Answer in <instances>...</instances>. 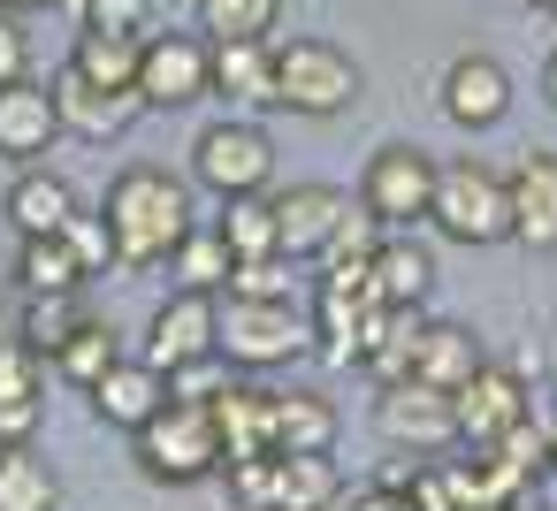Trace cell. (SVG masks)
Here are the masks:
<instances>
[{
	"mask_svg": "<svg viewBox=\"0 0 557 511\" xmlns=\"http://www.w3.org/2000/svg\"><path fill=\"white\" fill-rule=\"evenodd\" d=\"M0 511H62V481L32 443H0Z\"/></svg>",
	"mask_w": 557,
	"mask_h": 511,
	"instance_id": "cell-26",
	"label": "cell"
},
{
	"mask_svg": "<svg viewBox=\"0 0 557 511\" xmlns=\"http://www.w3.org/2000/svg\"><path fill=\"white\" fill-rule=\"evenodd\" d=\"M138 54H146V39L85 24V32H77V47H70V70H85V77H92V85H108V92H138Z\"/></svg>",
	"mask_w": 557,
	"mask_h": 511,
	"instance_id": "cell-25",
	"label": "cell"
},
{
	"mask_svg": "<svg viewBox=\"0 0 557 511\" xmlns=\"http://www.w3.org/2000/svg\"><path fill=\"white\" fill-rule=\"evenodd\" d=\"M70 214H77V191H70L54 169H24V176L9 184V222H16V237H62Z\"/></svg>",
	"mask_w": 557,
	"mask_h": 511,
	"instance_id": "cell-20",
	"label": "cell"
},
{
	"mask_svg": "<svg viewBox=\"0 0 557 511\" xmlns=\"http://www.w3.org/2000/svg\"><path fill=\"white\" fill-rule=\"evenodd\" d=\"M85 397H92V412H100L108 427L138 435V427H146V420L169 404V374H161L153 359H115V366H108V374H100Z\"/></svg>",
	"mask_w": 557,
	"mask_h": 511,
	"instance_id": "cell-15",
	"label": "cell"
},
{
	"mask_svg": "<svg viewBox=\"0 0 557 511\" xmlns=\"http://www.w3.org/2000/svg\"><path fill=\"white\" fill-rule=\"evenodd\" d=\"M214 351H222V298L214 290H176L146 328V359L161 374H176L191 359H214Z\"/></svg>",
	"mask_w": 557,
	"mask_h": 511,
	"instance_id": "cell-10",
	"label": "cell"
},
{
	"mask_svg": "<svg viewBox=\"0 0 557 511\" xmlns=\"http://www.w3.org/2000/svg\"><path fill=\"white\" fill-rule=\"evenodd\" d=\"M222 237H230V252L237 260H260V252H283V237H275V199L268 191H245V199H222V222H214Z\"/></svg>",
	"mask_w": 557,
	"mask_h": 511,
	"instance_id": "cell-30",
	"label": "cell"
},
{
	"mask_svg": "<svg viewBox=\"0 0 557 511\" xmlns=\"http://www.w3.org/2000/svg\"><path fill=\"white\" fill-rule=\"evenodd\" d=\"M298 351H313V313L298 298H222V359L245 374L290 366Z\"/></svg>",
	"mask_w": 557,
	"mask_h": 511,
	"instance_id": "cell-3",
	"label": "cell"
},
{
	"mask_svg": "<svg viewBox=\"0 0 557 511\" xmlns=\"http://www.w3.org/2000/svg\"><path fill=\"white\" fill-rule=\"evenodd\" d=\"M351 511H420V503H412L405 488H389V481H382V488H367V496H359Z\"/></svg>",
	"mask_w": 557,
	"mask_h": 511,
	"instance_id": "cell-40",
	"label": "cell"
},
{
	"mask_svg": "<svg viewBox=\"0 0 557 511\" xmlns=\"http://www.w3.org/2000/svg\"><path fill=\"white\" fill-rule=\"evenodd\" d=\"M70 252H77V267L85 275H108L115 267V237H108V214H70Z\"/></svg>",
	"mask_w": 557,
	"mask_h": 511,
	"instance_id": "cell-37",
	"label": "cell"
},
{
	"mask_svg": "<svg viewBox=\"0 0 557 511\" xmlns=\"http://www.w3.org/2000/svg\"><path fill=\"white\" fill-rule=\"evenodd\" d=\"M527 420V389H519V374L511 366H488L481 359V374L458 389V443H496L504 427H519Z\"/></svg>",
	"mask_w": 557,
	"mask_h": 511,
	"instance_id": "cell-16",
	"label": "cell"
},
{
	"mask_svg": "<svg viewBox=\"0 0 557 511\" xmlns=\"http://www.w3.org/2000/svg\"><path fill=\"white\" fill-rule=\"evenodd\" d=\"M0 9H9V0H0Z\"/></svg>",
	"mask_w": 557,
	"mask_h": 511,
	"instance_id": "cell-48",
	"label": "cell"
},
{
	"mask_svg": "<svg viewBox=\"0 0 557 511\" xmlns=\"http://www.w3.org/2000/svg\"><path fill=\"white\" fill-rule=\"evenodd\" d=\"M443 115L458 123V130H488V123H504L511 115V77H504V62L496 54H458L450 70H443Z\"/></svg>",
	"mask_w": 557,
	"mask_h": 511,
	"instance_id": "cell-11",
	"label": "cell"
},
{
	"mask_svg": "<svg viewBox=\"0 0 557 511\" xmlns=\"http://www.w3.org/2000/svg\"><path fill=\"white\" fill-rule=\"evenodd\" d=\"M382 237H389V229H382V214H367V207H351V214L336 222V237H329V252H321V267H329V260H374V252H382Z\"/></svg>",
	"mask_w": 557,
	"mask_h": 511,
	"instance_id": "cell-35",
	"label": "cell"
},
{
	"mask_svg": "<svg viewBox=\"0 0 557 511\" xmlns=\"http://www.w3.org/2000/svg\"><path fill=\"white\" fill-rule=\"evenodd\" d=\"M32 70V32L9 16V9H0V85H16Z\"/></svg>",
	"mask_w": 557,
	"mask_h": 511,
	"instance_id": "cell-39",
	"label": "cell"
},
{
	"mask_svg": "<svg viewBox=\"0 0 557 511\" xmlns=\"http://www.w3.org/2000/svg\"><path fill=\"white\" fill-rule=\"evenodd\" d=\"M268 450H336V404L313 389H275Z\"/></svg>",
	"mask_w": 557,
	"mask_h": 511,
	"instance_id": "cell-23",
	"label": "cell"
},
{
	"mask_svg": "<svg viewBox=\"0 0 557 511\" xmlns=\"http://www.w3.org/2000/svg\"><path fill=\"white\" fill-rule=\"evenodd\" d=\"M519 511H549V503H519Z\"/></svg>",
	"mask_w": 557,
	"mask_h": 511,
	"instance_id": "cell-46",
	"label": "cell"
},
{
	"mask_svg": "<svg viewBox=\"0 0 557 511\" xmlns=\"http://www.w3.org/2000/svg\"><path fill=\"white\" fill-rule=\"evenodd\" d=\"M283 0H199V32L207 39H275Z\"/></svg>",
	"mask_w": 557,
	"mask_h": 511,
	"instance_id": "cell-32",
	"label": "cell"
},
{
	"mask_svg": "<svg viewBox=\"0 0 557 511\" xmlns=\"http://www.w3.org/2000/svg\"><path fill=\"white\" fill-rule=\"evenodd\" d=\"M290 267H298L290 252L237 260V267H230V290H237V298H298V275H290Z\"/></svg>",
	"mask_w": 557,
	"mask_h": 511,
	"instance_id": "cell-34",
	"label": "cell"
},
{
	"mask_svg": "<svg viewBox=\"0 0 557 511\" xmlns=\"http://www.w3.org/2000/svg\"><path fill=\"white\" fill-rule=\"evenodd\" d=\"M16 290H24V298L85 290V267H77L70 237H24V252H16Z\"/></svg>",
	"mask_w": 557,
	"mask_h": 511,
	"instance_id": "cell-29",
	"label": "cell"
},
{
	"mask_svg": "<svg viewBox=\"0 0 557 511\" xmlns=\"http://www.w3.org/2000/svg\"><path fill=\"white\" fill-rule=\"evenodd\" d=\"M47 420V382H39V351L24 336H0V443H32Z\"/></svg>",
	"mask_w": 557,
	"mask_h": 511,
	"instance_id": "cell-18",
	"label": "cell"
},
{
	"mask_svg": "<svg viewBox=\"0 0 557 511\" xmlns=\"http://www.w3.org/2000/svg\"><path fill=\"white\" fill-rule=\"evenodd\" d=\"M542 100L557 108V47H549V62H542Z\"/></svg>",
	"mask_w": 557,
	"mask_h": 511,
	"instance_id": "cell-41",
	"label": "cell"
},
{
	"mask_svg": "<svg viewBox=\"0 0 557 511\" xmlns=\"http://www.w3.org/2000/svg\"><path fill=\"white\" fill-rule=\"evenodd\" d=\"M115 359H123V344H115V328H108V321H85V328H77V336L54 351L62 382H77V389H92V382H100Z\"/></svg>",
	"mask_w": 557,
	"mask_h": 511,
	"instance_id": "cell-33",
	"label": "cell"
},
{
	"mask_svg": "<svg viewBox=\"0 0 557 511\" xmlns=\"http://www.w3.org/2000/svg\"><path fill=\"white\" fill-rule=\"evenodd\" d=\"M519 9H549V0H519Z\"/></svg>",
	"mask_w": 557,
	"mask_h": 511,
	"instance_id": "cell-45",
	"label": "cell"
},
{
	"mask_svg": "<svg viewBox=\"0 0 557 511\" xmlns=\"http://www.w3.org/2000/svg\"><path fill=\"white\" fill-rule=\"evenodd\" d=\"M374 435L389 450H412V458H435L458 443V397L435 389V382H389L374 397Z\"/></svg>",
	"mask_w": 557,
	"mask_h": 511,
	"instance_id": "cell-7",
	"label": "cell"
},
{
	"mask_svg": "<svg viewBox=\"0 0 557 511\" xmlns=\"http://www.w3.org/2000/svg\"><path fill=\"white\" fill-rule=\"evenodd\" d=\"M504 184H511V245L557 252V153H527Z\"/></svg>",
	"mask_w": 557,
	"mask_h": 511,
	"instance_id": "cell-17",
	"label": "cell"
},
{
	"mask_svg": "<svg viewBox=\"0 0 557 511\" xmlns=\"http://www.w3.org/2000/svg\"><path fill=\"white\" fill-rule=\"evenodd\" d=\"M275 511H336L329 450H275Z\"/></svg>",
	"mask_w": 557,
	"mask_h": 511,
	"instance_id": "cell-27",
	"label": "cell"
},
{
	"mask_svg": "<svg viewBox=\"0 0 557 511\" xmlns=\"http://www.w3.org/2000/svg\"><path fill=\"white\" fill-rule=\"evenodd\" d=\"M214 100L275 108V39H214Z\"/></svg>",
	"mask_w": 557,
	"mask_h": 511,
	"instance_id": "cell-19",
	"label": "cell"
},
{
	"mask_svg": "<svg viewBox=\"0 0 557 511\" xmlns=\"http://www.w3.org/2000/svg\"><path fill=\"white\" fill-rule=\"evenodd\" d=\"M344 214H351V199L336 184H290V191H275V237H283L290 260H321Z\"/></svg>",
	"mask_w": 557,
	"mask_h": 511,
	"instance_id": "cell-13",
	"label": "cell"
},
{
	"mask_svg": "<svg viewBox=\"0 0 557 511\" xmlns=\"http://www.w3.org/2000/svg\"><path fill=\"white\" fill-rule=\"evenodd\" d=\"M9 9H54V0H9Z\"/></svg>",
	"mask_w": 557,
	"mask_h": 511,
	"instance_id": "cell-42",
	"label": "cell"
},
{
	"mask_svg": "<svg viewBox=\"0 0 557 511\" xmlns=\"http://www.w3.org/2000/svg\"><path fill=\"white\" fill-rule=\"evenodd\" d=\"M549 16H557V0H549Z\"/></svg>",
	"mask_w": 557,
	"mask_h": 511,
	"instance_id": "cell-47",
	"label": "cell"
},
{
	"mask_svg": "<svg viewBox=\"0 0 557 511\" xmlns=\"http://www.w3.org/2000/svg\"><path fill=\"white\" fill-rule=\"evenodd\" d=\"M230 267H237V252H230V237L214 222H191V237L169 252L176 290H230Z\"/></svg>",
	"mask_w": 557,
	"mask_h": 511,
	"instance_id": "cell-28",
	"label": "cell"
},
{
	"mask_svg": "<svg viewBox=\"0 0 557 511\" xmlns=\"http://www.w3.org/2000/svg\"><path fill=\"white\" fill-rule=\"evenodd\" d=\"M85 321H92V313L77 306V290H54V298H24V321H16V336H24V344L47 359V351H62V344H70Z\"/></svg>",
	"mask_w": 557,
	"mask_h": 511,
	"instance_id": "cell-31",
	"label": "cell"
},
{
	"mask_svg": "<svg viewBox=\"0 0 557 511\" xmlns=\"http://www.w3.org/2000/svg\"><path fill=\"white\" fill-rule=\"evenodd\" d=\"M359 207L382 214V229H412L435 207V161L420 146H382L359 176Z\"/></svg>",
	"mask_w": 557,
	"mask_h": 511,
	"instance_id": "cell-9",
	"label": "cell"
},
{
	"mask_svg": "<svg viewBox=\"0 0 557 511\" xmlns=\"http://www.w3.org/2000/svg\"><path fill=\"white\" fill-rule=\"evenodd\" d=\"M138 108H146L138 92H108V85H92V77L70 70V62L54 70V115H62L70 138H92V146H100V138H123Z\"/></svg>",
	"mask_w": 557,
	"mask_h": 511,
	"instance_id": "cell-12",
	"label": "cell"
},
{
	"mask_svg": "<svg viewBox=\"0 0 557 511\" xmlns=\"http://www.w3.org/2000/svg\"><path fill=\"white\" fill-rule=\"evenodd\" d=\"M191 176L214 191V199H245V191H268L275 184V138L245 115H222L199 130L191 146Z\"/></svg>",
	"mask_w": 557,
	"mask_h": 511,
	"instance_id": "cell-6",
	"label": "cell"
},
{
	"mask_svg": "<svg viewBox=\"0 0 557 511\" xmlns=\"http://www.w3.org/2000/svg\"><path fill=\"white\" fill-rule=\"evenodd\" d=\"M435 290V252L420 245V237H382V252H374V298L382 306H420Z\"/></svg>",
	"mask_w": 557,
	"mask_h": 511,
	"instance_id": "cell-24",
	"label": "cell"
},
{
	"mask_svg": "<svg viewBox=\"0 0 557 511\" xmlns=\"http://www.w3.org/2000/svg\"><path fill=\"white\" fill-rule=\"evenodd\" d=\"M214 92V39L191 32H153L138 54V100L146 108H191Z\"/></svg>",
	"mask_w": 557,
	"mask_h": 511,
	"instance_id": "cell-8",
	"label": "cell"
},
{
	"mask_svg": "<svg viewBox=\"0 0 557 511\" xmlns=\"http://www.w3.org/2000/svg\"><path fill=\"white\" fill-rule=\"evenodd\" d=\"M230 382H222V351L214 359H191V366H176L169 374V397H191V404H214Z\"/></svg>",
	"mask_w": 557,
	"mask_h": 511,
	"instance_id": "cell-38",
	"label": "cell"
},
{
	"mask_svg": "<svg viewBox=\"0 0 557 511\" xmlns=\"http://www.w3.org/2000/svg\"><path fill=\"white\" fill-rule=\"evenodd\" d=\"M62 138V115H54V85H32V77H16V85H0V161H16V169H32L47 146Z\"/></svg>",
	"mask_w": 557,
	"mask_h": 511,
	"instance_id": "cell-14",
	"label": "cell"
},
{
	"mask_svg": "<svg viewBox=\"0 0 557 511\" xmlns=\"http://www.w3.org/2000/svg\"><path fill=\"white\" fill-rule=\"evenodd\" d=\"M481 511H519V503H481Z\"/></svg>",
	"mask_w": 557,
	"mask_h": 511,
	"instance_id": "cell-43",
	"label": "cell"
},
{
	"mask_svg": "<svg viewBox=\"0 0 557 511\" xmlns=\"http://www.w3.org/2000/svg\"><path fill=\"white\" fill-rule=\"evenodd\" d=\"M428 222L450 237V245H504L511 237V184L496 176V169H481V161H450V169H435V207H428Z\"/></svg>",
	"mask_w": 557,
	"mask_h": 511,
	"instance_id": "cell-5",
	"label": "cell"
},
{
	"mask_svg": "<svg viewBox=\"0 0 557 511\" xmlns=\"http://www.w3.org/2000/svg\"><path fill=\"white\" fill-rule=\"evenodd\" d=\"M161 0H85V24H100V32H131V39H153L161 24Z\"/></svg>",
	"mask_w": 557,
	"mask_h": 511,
	"instance_id": "cell-36",
	"label": "cell"
},
{
	"mask_svg": "<svg viewBox=\"0 0 557 511\" xmlns=\"http://www.w3.org/2000/svg\"><path fill=\"white\" fill-rule=\"evenodd\" d=\"M359 92H367V77L344 47H329V39H283L275 47V108L321 123V115L359 108Z\"/></svg>",
	"mask_w": 557,
	"mask_h": 511,
	"instance_id": "cell-4",
	"label": "cell"
},
{
	"mask_svg": "<svg viewBox=\"0 0 557 511\" xmlns=\"http://www.w3.org/2000/svg\"><path fill=\"white\" fill-rule=\"evenodd\" d=\"M268 412H275V389H260V382H230V389L214 397L222 465H230V458H260V450H268Z\"/></svg>",
	"mask_w": 557,
	"mask_h": 511,
	"instance_id": "cell-22",
	"label": "cell"
},
{
	"mask_svg": "<svg viewBox=\"0 0 557 511\" xmlns=\"http://www.w3.org/2000/svg\"><path fill=\"white\" fill-rule=\"evenodd\" d=\"M481 374V344H473V328H458V321H428L420 328V351H412V382H435V389H466Z\"/></svg>",
	"mask_w": 557,
	"mask_h": 511,
	"instance_id": "cell-21",
	"label": "cell"
},
{
	"mask_svg": "<svg viewBox=\"0 0 557 511\" xmlns=\"http://www.w3.org/2000/svg\"><path fill=\"white\" fill-rule=\"evenodd\" d=\"M108 214V237H115V267L146 275V267H169V252L191 237V184L169 176V169H123L100 199Z\"/></svg>",
	"mask_w": 557,
	"mask_h": 511,
	"instance_id": "cell-1",
	"label": "cell"
},
{
	"mask_svg": "<svg viewBox=\"0 0 557 511\" xmlns=\"http://www.w3.org/2000/svg\"><path fill=\"white\" fill-rule=\"evenodd\" d=\"M131 443H138V473L161 481V488H191V481L222 473V427H214V404L169 397Z\"/></svg>",
	"mask_w": 557,
	"mask_h": 511,
	"instance_id": "cell-2",
	"label": "cell"
},
{
	"mask_svg": "<svg viewBox=\"0 0 557 511\" xmlns=\"http://www.w3.org/2000/svg\"><path fill=\"white\" fill-rule=\"evenodd\" d=\"M549 473H557V435H549Z\"/></svg>",
	"mask_w": 557,
	"mask_h": 511,
	"instance_id": "cell-44",
	"label": "cell"
}]
</instances>
